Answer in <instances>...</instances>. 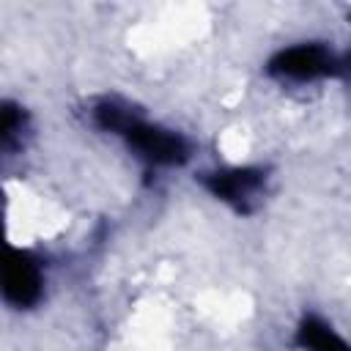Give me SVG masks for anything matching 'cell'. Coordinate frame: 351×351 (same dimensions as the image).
<instances>
[{
	"label": "cell",
	"instance_id": "obj_3",
	"mask_svg": "<svg viewBox=\"0 0 351 351\" xmlns=\"http://www.w3.org/2000/svg\"><path fill=\"white\" fill-rule=\"evenodd\" d=\"M335 69L332 55L324 47L315 44H304V47H291L285 52H280L271 60V71L274 74H288V77H318V74H329Z\"/></svg>",
	"mask_w": 351,
	"mask_h": 351
},
{
	"label": "cell",
	"instance_id": "obj_5",
	"mask_svg": "<svg viewBox=\"0 0 351 351\" xmlns=\"http://www.w3.org/2000/svg\"><path fill=\"white\" fill-rule=\"evenodd\" d=\"M299 343L307 346L310 351H346V343L321 321L310 318L299 329Z\"/></svg>",
	"mask_w": 351,
	"mask_h": 351
},
{
	"label": "cell",
	"instance_id": "obj_1",
	"mask_svg": "<svg viewBox=\"0 0 351 351\" xmlns=\"http://www.w3.org/2000/svg\"><path fill=\"white\" fill-rule=\"evenodd\" d=\"M0 288H3L5 299L19 307L33 304L41 293V280H38V271L30 263V258L11 250L3 241V236H0Z\"/></svg>",
	"mask_w": 351,
	"mask_h": 351
},
{
	"label": "cell",
	"instance_id": "obj_2",
	"mask_svg": "<svg viewBox=\"0 0 351 351\" xmlns=\"http://www.w3.org/2000/svg\"><path fill=\"white\" fill-rule=\"evenodd\" d=\"M126 140L151 162H159V165H176V162H184L186 159V145L178 134H170L165 129H156V126H148V123H140L137 118L123 129Z\"/></svg>",
	"mask_w": 351,
	"mask_h": 351
},
{
	"label": "cell",
	"instance_id": "obj_6",
	"mask_svg": "<svg viewBox=\"0 0 351 351\" xmlns=\"http://www.w3.org/2000/svg\"><path fill=\"white\" fill-rule=\"evenodd\" d=\"M19 121H22V115L14 104H0V140L11 137L19 126Z\"/></svg>",
	"mask_w": 351,
	"mask_h": 351
},
{
	"label": "cell",
	"instance_id": "obj_4",
	"mask_svg": "<svg viewBox=\"0 0 351 351\" xmlns=\"http://www.w3.org/2000/svg\"><path fill=\"white\" fill-rule=\"evenodd\" d=\"M263 176L258 170H230V173H217L208 178V186L214 195H219L222 200L236 203L239 208L247 206V200L258 192Z\"/></svg>",
	"mask_w": 351,
	"mask_h": 351
}]
</instances>
